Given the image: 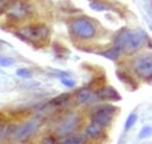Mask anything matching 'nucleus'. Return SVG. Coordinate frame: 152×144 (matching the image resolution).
I'll list each match as a JSON object with an SVG mask.
<instances>
[{
    "mask_svg": "<svg viewBox=\"0 0 152 144\" xmlns=\"http://www.w3.org/2000/svg\"><path fill=\"white\" fill-rule=\"evenodd\" d=\"M40 144H58V143H57V141L55 137H53V136H48V137H45V138L41 141V143Z\"/></svg>",
    "mask_w": 152,
    "mask_h": 144,
    "instance_id": "4be33fe9",
    "label": "nucleus"
},
{
    "mask_svg": "<svg viewBox=\"0 0 152 144\" xmlns=\"http://www.w3.org/2000/svg\"><path fill=\"white\" fill-rule=\"evenodd\" d=\"M86 135L90 138H98L103 135V127L98 126L97 123H91L87 127L86 129Z\"/></svg>",
    "mask_w": 152,
    "mask_h": 144,
    "instance_id": "9b49d317",
    "label": "nucleus"
},
{
    "mask_svg": "<svg viewBox=\"0 0 152 144\" xmlns=\"http://www.w3.org/2000/svg\"><path fill=\"white\" fill-rule=\"evenodd\" d=\"M146 38V33L140 29L129 30L123 28L115 37V47L119 48L121 51H134L142 47Z\"/></svg>",
    "mask_w": 152,
    "mask_h": 144,
    "instance_id": "f257e3e1",
    "label": "nucleus"
},
{
    "mask_svg": "<svg viewBox=\"0 0 152 144\" xmlns=\"http://www.w3.org/2000/svg\"><path fill=\"white\" fill-rule=\"evenodd\" d=\"M5 126L2 125V123H0V141L2 140V137H4V135H5Z\"/></svg>",
    "mask_w": 152,
    "mask_h": 144,
    "instance_id": "b1692460",
    "label": "nucleus"
},
{
    "mask_svg": "<svg viewBox=\"0 0 152 144\" xmlns=\"http://www.w3.org/2000/svg\"><path fill=\"white\" fill-rule=\"evenodd\" d=\"M61 83L67 87H74V85H75V81L73 79H69V78H66V77L61 78Z\"/></svg>",
    "mask_w": 152,
    "mask_h": 144,
    "instance_id": "412c9836",
    "label": "nucleus"
},
{
    "mask_svg": "<svg viewBox=\"0 0 152 144\" xmlns=\"http://www.w3.org/2000/svg\"><path fill=\"white\" fill-rule=\"evenodd\" d=\"M121 53H122L121 49L114 45L111 49H109V50H107V51H102V53H99V55L103 56V57H105V58H109V59L114 60V59H116V58H118V56L121 55Z\"/></svg>",
    "mask_w": 152,
    "mask_h": 144,
    "instance_id": "ddd939ff",
    "label": "nucleus"
},
{
    "mask_svg": "<svg viewBox=\"0 0 152 144\" xmlns=\"http://www.w3.org/2000/svg\"><path fill=\"white\" fill-rule=\"evenodd\" d=\"M137 114H134V113H131L130 115H129V117L126 119V121H125V126H124V129L125 130H129V129H131L133 126H134V123L137 122Z\"/></svg>",
    "mask_w": 152,
    "mask_h": 144,
    "instance_id": "f3484780",
    "label": "nucleus"
},
{
    "mask_svg": "<svg viewBox=\"0 0 152 144\" xmlns=\"http://www.w3.org/2000/svg\"><path fill=\"white\" fill-rule=\"evenodd\" d=\"M151 135V127L148 126V127H144L140 132H139V138H146Z\"/></svg>",
    "mask_w": 152,
    "mask_h": 144,
    "instance_id": "6ab92c4d",
    "label": "nucleus"
},
{
    "mask_svg": "<svg viewBox=\"0 0 152 144\" xmlns=\"http://www.w3.org/2000/svg\"><path fill=\"white\" fill-rule=\"evenodd\" d=\"M0 45H1V41H0Z\"/></svg>",
    "mask_w": 152,
    "mask_h": 144,
    "instance_id": "393cba45",
    "label": "nucleus"
},
{
    "mask_svg": "<svg viewBox=\"0 0 152 144\" xmlns=\"http://www.w3.org/2000/svg\"><path fill=\"white\" fill-rule=\"evenodd\" d=\"M62 144H86V138L83 136L75 135V136H70L68 138H66Z\"/></svg>",
    "mask_w": 152,
    "mask_h": 144,
    "instance_id": "2eb2a0df",
    "label": "nucleus"
},
{
    "mask_svg": "<svg viewBox=\"0 0 152 144\" xmlns=\"http://www.w3.org/2000/svg\"><path fill=\"white\" fill-rule=\"evenodd\" d=\"M90 8H93L94 11H97V12H102V11H107V9H110L109 5L104 4V2H99V1H93L89 4Z\"/></svg>",
    "mask_w": 152,
    "mask_h": 144,
    "instance_id": "dca6fc26",
    "label": "nucleus"
},
{
    "mask_svg": "<svg viewBox=\"0 0 152 144\" xmlns=\"http://www.w3.org/2000/svg\"><path fill=\"white\" fill-rule=\"evenodd\" d=\"M70 30L75 36L82 40H89L96 35L95 24L87 18H77L73 21Z\"/></svg>",
    "mask_w": 152,
    "mask_h": 144,
    "instance_id": "7ed1b4c3",
    "label": "nucleus"
},
{
    "mask_svg": "<svg viewBox=\"0 0 152 144\" xmlns=\"http://www.w3.org/2000/svg\"><path fill=\"white\" fill-rule=\"evenodd\" d=\"M13 64V59L11 57L0 56V66H11Z\"/></svg>",
    "mask_w": 152,
    "mask_h": 144,
    "instance_id": "a211bd4d",
    "label": "nucleus"
},
{
    "mask_svg": "<svg viewBox=\"0 0 152 144\" xmlns=\"http://www.w3.org/2000/svg\"><path fill=\"white\" fill-rule=\"evenodd\" d=\"M70 98V94L69 93H63V94H60L57 95L56 98H54L53 100H50V105L53 106H61L63 104H66Z\"/></svg>",
    "mask_w": 152,
    "mask_h": 144,
    "instance_id": "4468645a",
    "label": "nucleus"
},
{
    "mask_svg": "<svg viewBox=\"0 0 152 144\" xmlns=\"http://www.w3.org/2000/svg\"><path fill=\"white\" fill-rule=\"evenodd\" d=\"M97 96L101 100H109V101H119L122 99L121 94L111 86H103L97 91Z\"/></svg>",
    "mask_w": 152,
    "mask_h": 144,
    "instance_id": "1a4fd4ad",
    "label": "nucleus"
},
{
    "mask_svg": "<svg viewBox=\"0 0 152 144\" xmlns=\"http://www.w3.org/2000/svg\"><path fill=\"white\" fill-rule=\"evenodd\" d=\"M133 70L140 77H151L152 73V57L150 54L140 55L133 62Z\"/></svg>",
    "mask_w": 152,
    "mask_h": 144,
    "instance_id": "0eeeda50",
    "label": "nucleus"
},
{
    "mask_svg": "<svg viewBox=\"0 0 152 144\" xmlns=\"http://www.w3.org/2000/svg\"><path fill=\"white\" fill-rule=\"evenodd\" d=\"M91 89L90 87H82L76 92V100L78 104L81 105H84V104H88L91 99Z\"/></svg>",
    "mask_w": 152,
    "mask_h": 144,
    "instance_id": "9d476101",
    "label": "nucleus"
},
{
    "mask_svg": "<svg viewBox=\"0 0 152 144\" xmlns=\"http://www.w3.org/2000/svg\"><path fill=\"white\" fill-rule=\"evenodd\" d=\"M117 78H118L122 83H124L125 85L130 86L131 90H136V89H137V83L134 81V79H133L132 77L129 76L128 73L122 72V71H117Z\"/></svg>",
    "mask_w": 152,
    "mask_h": 144,
    "instance_id": "f8f14e48",
    "label": "nucleus"
},
{
    "mask_svg": "<svg viewBox=\"0 0 152 144\" xmlns=\"http://www.w3.org/2000/svg\"><path fill=\"white\" fill-rule=\"evenodd\" d=\"M8 17L12 19H25L31 14V6L27 2H13L8 5Z\"/></svg>",
    "mask_w": 152,
    "mask_h": 144,
    "instance_id": "6e6552de",
    "label": "nucleus"
},
{
    "mask_svg": "<svg viewBox=\"0 0 152 144\" xmlns=\"http://www.w3.org/2000/svg\"><path fill=\"white\" fill-rule=\"evenodd\" d=\"M81 122V117L78 114L76 113H70L67 116L63 117V120L61 121V123L57 127V135L58 136H68L72 132H74L77 127L80 126Z\"/></svg>",
    "mask_w": 152,
    "mask_h": 144,
    "instance_id": "423d86ee",
    "label": "nucleus"
},
{
    "mask_svg": "<svg viewBox=\"0 0 152 144\" xmlns=\"http://www.w3.org/2000/svg\"><path fill=\"white\" fill-rule=\"evenodd\" d=\"M17 74L21 78H31L32 77V72L27 69H19L17 71Z\"/></svg>",
    "mask_w": 152,
    "mask_h": 144,
    "instance_id": "aec40b11",
    "label": "nucleus"
},
{
    "mask_svg": "<svg viewBox=\"0 0 152 144\" xmlns=\"http://www.w3.org/2000/svg\"><path fill=\"white\" fill-rule=\"evenodd\" d=\"M10 2H5V1H0V14L6 9V7H8Z\"/></svg>",
    "mask_w": 152,
    "mask_h": 144,
    "instance_id": "5701e85b",
    "label": "nucleus"
},
{
    "mask_svg": "<svg viewBox=\"0 0 152 144\" xmlns=\"http://www.w3.org/2000/svg\"><path fill=\"white\" fill-rule=\"evenodd\" d=\"M42 123V120L41 119H32V120H28L27 122L20 125L19 127L15 128L14 132H13V137L15 141H25L27 140L28 137H31L34 132L38 131V129L40 128Z\"/></svg>",
    "mask_w": 152,
    "mask_h": 144,
    "instance_id": "20e7f679",
    "label": "nucleus"
},
{
    "mask_svg": "<svg viewBox=\"0 0 152 144\" xmlns=\"http://www.w3.org/2000/svg\"><path fill=\"white\" fill-rule=\"evenodd\" d=\"M15 35L27 43L32 44H45L49 38V28L45 24L28 26L15 32Z\"/></svg>",
    "mask_w": 152,
    "mask_h": 144,
    "instance_id": "f03ea898",
    "label": "nucleus"
},
{
    "mask_svg": "<svg viewBox=\"0 0 152 144\" xmlns=\"http://www.w3.org/2000/svg\"><path fill=\"white\" fill-rule=\"evenodd\" d=\"M117 112V108L111 105H103L101 107L95 109V112L91 115V120L94 123H97L98 126L105 127L109 126L114 119V115Z\"/></svg>",
    "mask_w": 152,
    "mask_h": 144,
    "instance_id": "39448f33",
    "label": "nucleus"
}]
</instances>
